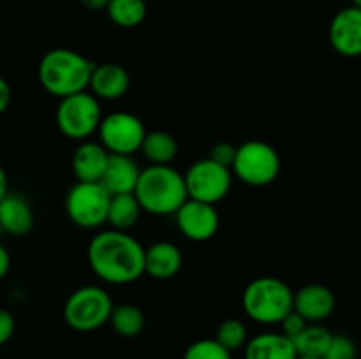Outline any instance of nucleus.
Segmentation results:
<instances>
[{
  "label": "nucleus",
  "instance_id": "c756f323",
  "mask_svg": "<svg viewBox=\"0 0 361 359\" xmlns=\"http://www.w3.org/2000/svg\"><path fill=\"white\" fill-rule=\"evenodd\" d=\"M14 329H16V320L14 315L6 308H0V347L6 345L13 338Z\"/></svg>",
  "mask_w": 361,
  "mask_h": 359
},
{
  "label": "nucleus",
  "instance_id": "393cba45",
  "mask_svg": "<svg viewBox=\"0 0 361 359\" xmlns=\"http://www.w3.org/2000/svg\"><path fill=\"white\" fill-rule=\"evenodd\" d=\"M215 340L228 348L229 352L238 351V348L245 347L249 341V331L243 320L240 319H226L219 324L217 331H215Z\"/></svg>",
  "mask_w": 361,
  "mask_h": 359
},
{
  "label": "nucleus",
  "instance_id": "ddd939ff",
  "mask_svg": "<svg viewBox=\"0 0 361 359\" xmlns=\"http://www.w3.org/2000/svg\"><path fill=\"white\" fill-rule=\"evenodd\" d=\"M335 305L337 301L331 289L321 284L303 285L295 292V299H293V310L310 324L323 322L324 319H328L334 313Z\"/></svg>",
  "mask_w": 361,
  "mask_h": 359
},
{
  "label": "nucleus",
  "instance_id": "4468645a",
  "mask_svg": "<svg viewBox=\"0 0 361 359\" xmlns=\"http://www.w3.org/2000/svg\"><path fill=\"white\" fill-rule=\"evenodd\" d=\"M129 87L130 76L126 67L113 62L95 63L88 88L99 101H118L129 92Z\"/></svg>",
  "mask_w": 361,
  "mask_h": 359
},
{
  "label": "nucleus",
  "instance_id": "7c9ffc66",
  "mask_svg": "<svg viewBox=\"0 0 361 359\" xmlns=\"http://www.w3.org/2000/svg\"><path fill=\"white\" fill-rule=\"evenodd\" d=\"M13 101V90H11V84L0 76V115L7 111V108L11 106Z\"/></svg>",
  "mask_w": 361,
  "mask_h": 359
},
{
  "label": "nucleus",
  "instance_id": "6ab92c4d",
  "mask_svg": "<svg viewBox=\"0 0 361 359\" xmlns=\"http://www.w3.org/2000/svg\"><path fill=\"white\" fill-rule=\"evenodd\" d=\"M295 344L282 333H259L249 338L243 347V359H296Z\"/></svg>",
  "mask_w": 361,
  "mask_h": 359
},
{
  "label": "nucleus",
  "instance_id": "a211bd4d",
  "mask_svg": "<svg viewBox=\"0 0 361 359\" xmlns=\"http://www.w3.org/2000/svg\"><path fill=\"white\" fill-rule=\"evenodd\" d=\"M34 227V210L23 196L7 192L0 199V229L7 234L25 236Z\"/></svg>",
  "mask_w": 361,
  "mask_h": 359
},
{
  "label": "nucleus",
  "instance_id": "0eeeda50",
  "mask_svg": "<svg viewBox=\"0 0 361 359\" xmlns=\"http://www.w3.org/2000/svg\"><path fill=\"white\" fill-rule=\"evenodd\" d=\"M55 120L56 127L66 137L73 141H87L97 132L102 120L101 102L90 92L59 99Z\"/></svg>",
  "mask_w": 361,
  "mask_h": 359
},
{
  "label": "nucleus",
  "instance_id": "f257e3e1",
  "mask_svg": "<svg viewBox=\"0 0 361 359\" xmlns=\"http://www.w3.org/2000/svg\"><path fill=\"white\" fill-rule=\"evenodd\" d=\"M88 266L109 285H129L145 275V246L126 231H101L87 248Z\"/></svg>",
  "mask_w": 361,
  "mask_h": 359
},
{
  "label": "nucleus",
  "instance_id": "cd10ccee",
  "mask_svg": "<svg viewBox=\"0 0 361 359\" xmlns=\"http://www.w3.org/2000/svg\"><path fill=\"white\" fill-rule=\"evenodd\" d=\"M235 155H236L235 144L229 143V141H219V143H215L214 146H212L208 158H212V160L217 162V164L224 165V168L231 169L233 162H235Z\"/></svg>",
  "mask_w": 361,
  "mask_h": 359
},
{
  "label": "nucleus",
  "instance_id": "7ed1b4c3",
  "mask_svg": "<svg viewBox=\"0 0 361 359\" xmlns=\"http://www.w3.org/2000/svg\"><path fill=\"white\" fill-rule=\"evenodd\" d=\"M134 196L141 210L150 215H157V217L175 215L178 208L189 199L185 178L171 164H150L148 168L141 169Z\"/></svg>",
  "mask_w": 361,
  "mask_h": 359
},
{
  "label": "nucleus",
  "instance_id": "f8f14e48",
  "mask_svg": "<svg viewBox=\"0 0 361 359\" xmlns=\"http://www.w3.org/2000/svg\"><path fill=\"white\" fill-rule=\"evenodd\" d=\"M328 39L341 56H361V9L349 6L338 11L328 28Z\"/></svg>",
  "mask_w": 361,
  "mask_h": 359
},
{
  "label": "nucleus",
  "instance_id": "4be33fe9",
  "mask_svg": "<svg viewBox=\"0 0 361 359\" xmlns=\"http://www.w3.org/2000/svg\"><path fill=\"white\" fill-rule=\"evenodd\" d=\"M109 324L118 336L134 338L145 329V313L133 303H122L113 306Z\"/></svg>",
  "mask_w": 361,
  "mask_h": 359
},
{
  "label": "nucleus",
  "instance_id": "1a4fd4ad",
  "mask_svg": "<svg viewBox=\"0 0 361 359\" xmlns=\"http://www.w3.org/2000/svg\"><path fill=\"white\" fill-rule=\"evenodd\" d=\"M183 178H185L189 199H196L208 204H217L222 199H226L233 185L231 169L217 164L208 157L194 162L187 169Z\"/></svg>",
  "mask_w": 361,
  "mask_h": 359
},
{
  "label": "nucleus",
  "instance_id": "9b49d317",
  "mask_svg": "<svg viewBox=\"0 0 361 359\" xmlns=\"http://www.w3.org/2000/svg\"><path fill=\"white\" fill-rule=\"evenodd\" d=\"M176 227L194 243H204L214 238L221 227V217L215 204L187 199L175 213Z\"/></svg>",
  "mask_w": 361,
  "mask_h": 359
},
{
  "label": "nucleus",
  "instance_id": "f704fd0d",
  "mask_svg": "<svg viewBox=\"0 0 361 359\" xmlns=\"http://www.w3.org/2000/svg\"><path fill=\"white\" fill-rule=\"evenodd\" d=\"M296 359H323V358H314V355H298Z\"/></svg>",
  "mask_w": 361,
  "mask_h": 359
},
{
  "label": "nucleus",
  "instance_id": "423d86ee",
  "mask_svg": "<svg viewBox=\"0 0 361 359\" xmlns=\"http://www.w3.org/2000/svg\"><path fill=\"white\" fill-rule=\"evenodd\" d=\"M113 306L109 292L99 285H83L71 292L63 303V320L71 329L92 333L109 322Z\"/></svg>",
  "mask_w": 361,
  "mask_h": 359
},
{
  "label": "nucleus",
  "instance_id": "dca6fc26",
  "mask_svg": "<svg viewBox=\"0 0 361 359\" xmlns=\"http://www.w3.org/2000/svg\"><path fill=\"white\" fill-rule=\"evenodd\" d=\"M182 250L171 241H155L145 248V273L155 280H169L182 270Z\"/></svg>",
  "mask_w": 361,
  "mask_h": 359
},
{
  "label": "nucleus",
  "instance_id": "f03ea898",
  "mask_svg": "<svg viewBox=\"0 0 361 359\" xmlns=\"http://www.w3.org/2000/svg\"><path fill=\"white\" fill-rule=\"evenodd\" d=\"M94 67V62L74 49H49L39 62V83L53 97H69L87 90Z\"/></svg>",
  "mask_w": 361,
  "mask_h": 359
},
{
  "label": "nucleus",
  "instance_id": "c85d7f7f",
  "mask_svg": "<svg viewBox=\"0 0 361 359\" xmlns=\"http://www.w3.org/2000/svg\"><path fill=\"white\" fill-rule=\"evenodd\" d=\"M307 324L309 322H307V320L303 319L298 312L291 310V312H289L288 315L281 320V327H282L281 333L286 334V336L291 338L293 340V338H296L303 329H305Z\"/></svg>",
  "mask_w": 361,
  "mask_h": 359
},
{
  "label": "nucleus",
  "instance_id": "f3484780",
  "mask_svg": "<svg viewBox=\"0 0 361 359\" xmlns=\"http://www.w3.org/2000/svg\"><path fill=\"white\" fill-rule=\"evenodd\" d=\"M109 151L95 141H81L73 153V172L78 182H101Z\"/></svg>",
  "mask_w": 361,
  "mask_h": 359
},
{
  "label": "nucleus",
  "instance_id": "473e14b6",
  "mask_svg": "<svg viewBox=\"0 0 361 359\" xmlns=\"http://www.w3.org/2000/svg\"><path fill=\"white\" fill-rule=\"evenodd\" d=\"M80 4L90 11H102L108 7L109 0H80Z\"/></svg>",
  "mask_w": 361,
  "mask_h": 359
},
{
  "label": "nucleus",
  "instance_id": "aec40b11",
  "mask_svg": "<svg viewBox=\"0 0 361 359\" xmlns=\"http://www.w3.org/2000/svg\"><path fill=\"white\" fill-rule=\"evenodd\" d=\"M140 151L150 164L169 165L178 155V143L175 136L166 130H152L145 134Z\"/></svg>",
  "mask_w": 361,
  "mask_h": 359
},
{
  "label": "nucleus",
  "instance_id": "9d476101",
  "mask_svg": "<svg viewBox=\"0 0 361 359\" xmlns=\"http://www.w3.org/2000/svg\"><path fill=\"white\" fill-rule=\"evenodd\" d=\"M99 143L113 155H134L140 151L145 139V129L141 118L127 111L109 113L102 116L99 123Z\"/></svg>",
  "mask_w": 361,
  "mask_h": 359
},
{
  "label": "nucleus",
  "instance_id": "5701e85b",
  "mask_svg": "<svg viewBox=\"0 0 361 359\" xmlns=\"http://www.w3.org/2000/svg\"><path fill=\"white\" fill-rule=\"evenodd\" d=\"M331 336H334V333L328 331L324 326H321L319 322H314V324L309 322L305 326V329H303L298 336L293 338V344H295V348L296 352H298V355H314V358H323L328 345H330Z\"/></svg>",
  "mask_w": 361,
  "mask_h": 359
},
{
  "label": "nucleus",
  "instance_id": "20e7f679",
  "mask_svg": "<svg viewBox=\"0 0 361 359\" xmlns=\"http://www.w3.org/2000/svg\"><path fill=\"white\" fill-rule=\"evenodd\" d=\"M295 292L282 278L259 277L247 284L242 306L250 320L263 326H275L293 310Z\"/></svg>",
  "mask_w": 361,
  "mask_h": 359
},
{
  "label": "nucleus",
  "instance_id": "2eb2a0df",
  "mask_svg": "<svg viewBox=\"0 0 361 359\" xmlns=\"http://www.w3.org/2000/svg\"><path fill=\"white\" fill-rule=\"evenodd\" d=\"M141 168L133 155H113L109 153L108 165L101 178V185L111 196L116 194H133L140 178Z\"/></svg>",
  "mask_w": 361,
  "mask_h": 359
},
{
  "label": "nucleus",
  "instance_id": "a878e982",
  "mask_svg": "<svg viewBox=\"0 0 361 359\" xmlns=\"http://www.w3.org/2000/svg\"><path fill=\"white\" fill-rule=\"evenodd\" d=\"M183 359H233V355L215 338H201L185 348Z\"/></svg>",
  "mask_w": 361,
  "mask_h": 359
},
{
  "label": "nucleus",
  "instance_id": "c9c22d12",
  "mask_svg": "<svg viewBox=\"0 0 361 359\" xmlns=\"http://www.w3.org/2000/svg\"><path fill=\"white\" fill-rule=\"evenodd\" d=\"M353 6L358 7V9H361V0H353Z\"/></svg>",
  "mask_w": 361,
  "mask_h": 359
},
{
  "label": "nucleus",
  "instance_id": "6e6552de",
  "mask_svg": "<svg viewBox=\"0 0 361 359\" xmlns=\"http://www.w3.org/2000/svg\"><path fill=\"white\" fill-rule=\"evenodd\" d=\"M111 194L99 182H76L66 197V213L81 229H99L106 224Z\"/></svg>",
  "mask_w": 361,
  "mask_h": 359
},
{
  "label": "nucleus",
  "instance_id": "39448f33",
  "mask_svg": "<svg viewBox=\"0 0 361 359\" xmlns=\"http://www.w3.org/2000/svg\"><path fill=\"white\" fill-rule=\"evenodd\" d=\"M282 169L277 148L263 139H249L236 146L231 172L249 187L271 185Z\"/></svg>",
  "mask_w": 361,
  "mask_h": 359
},
{
  "label": "nucleus",
  "instance_id": "412c9836",
  "mask_svg": "<svg viewBox=\"0 0 361 359\" xmlns=\"http://www.w3.org/2000/svg\"><path fill=\"white\" fill-rule=\"evenodd\" d=\"M141 206L137 203L136 196L133 194H116L109 199L108 218L106 224H109V229L115 231H129L140 220Z\"/></svg>",
  "mask_w": 361,
  "mask_h": 359
},
{
  "label": "nucleus",
  "instance_id": "b1692460",
  "mask_svg": "<svg viewBox=\"0 0 361 359\" xmlns=\"http://www.w3.org/2000/svg\"><path fill=\"white\" fill-rule=\"evenodd\" d=\"M106 11L109 20L120 28H136L147 18L145 0H109Z\"/></svg>",
  "mask_w": 361,
  "mask_h": 359
},
{
  "label": "nucleus",
  "instance_id": "72a5a7b5",
  "mask_svg": "<svg viewBox=\"0 0 361 359\" xmlns=\"http://www.w3.org/2000/svg\"><path fill=\"white\" fill-rule=\"evenodd\" d=\"M9 192V182H7V172L6 169L2 168V164H0V199H2L6 194Z\"/></svg>",
  "mask_w": 361,
  "mask_h": 359
},
{
  "label": "nucleus",
  "instance_id": "2f4dec72",
  "mask_svg": "<svg viewBox=\"0 0 361 359\" xmlns=\"http://www.w3.org/2000/svg\"><path fill=\"white\" fill-rule=\"evenodd\" d=\"M11 267V256L9 252L6 250V246L0 245V282L7 277Z\"/></svg>",
  "mask_w": 361,
  "mask_h": 359
},
{
  "label": "nucleus",
  "instance_id": "bb28decb",
  "mask_svg": "<svg viewBox=\"0 0 361 359\" xmlns=\"http://www.w3.org/2000/svg\"><path fill=\"white\" fill-rule=\"evenodd\" d=\"M356 344L345 334H334L323 359H356Z\"/></svg>",
  "mask_w": 361,
  "mask_h": 359
}]
</instances>
